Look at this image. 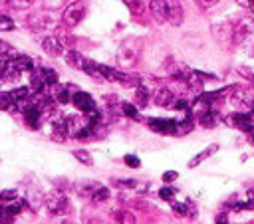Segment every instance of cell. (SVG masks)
Segmentation results:
<instances>
[{
	"instance_id": "6da1fadb",
	"label": "cell",
	"mask_w": 254,
	"mask_h": 224,
	"mask_svg": "<svg viewBox=\"0 0 254 224\" xmlns=\"http://www.w3.org/2000/svg\"><path fill=\"white\" fill-rule=\"evenodd\" d=\"M232 42L240 48L254 46V18L252 16H242L236 22V26L232 28Z\"/></svg>"
},
{
	"instance_id": "7a4b0ae2",
	"label": "cell",
	"mask_w": 254,
	"mask_h": 224,
	"mask_svg": "<svg viewBox=\"0 0 254 224\" xmlns=\"http://www.w3.org/2000/svg\"><path fill=\"white\" fill-rule=\"evenodd\" d=\"M141 56V42L137 38L125 40L117 50V62L121 68H133Z\"/></svg>"
},
{
	"instance_id": "3957f363",
	"label": "cell",
	"mask_w": 254,
	"mask_h": 224,
	"mask_svg": "<svg viewBox=\"0 0 254 224\" xmlns=\"http://www.w3.org/2000/svg\"><path fill=\"white\" fill-rule=\"evenodd\" d=\"M84 16H85V6H84V2H74V4H70V6L64 10L62 20H64L66 26L74 28V26H78V24L84 20Z\"/></svg>"
},
{
	"instance_id": "277c9868",
	"label": "cell",
	"mask_w": 254,
	"mask_h": 224,
	"mask_svg": "<svg viewBox=\"0 0 254 224\" xmlns=\"http://www.w3.org/2000/svg\"><path fill=\"white\" fill-rule=\"evenodd\" d=\"M234 107H252L254 105V87H234L230 95Z\"/></svg>"
},
{
	"instance_id": "5b68a950",
	"label": "cell",
	"mask_w": 254,
	"mask_h": 224,
	"mask_svg": "<svg viewBox=\"0 0 254 224\" xmlns=\"http://www.w3.org/2000/svg\"><path fill=\"white\" fill-rule=\"evenodd\" d=\"M226 123L230 127H236V129L248 133V131L254 129V115L252 113H240V111H236V113H232V115L226 117Z\"/></svg>"
},
{
	"instance_id": "8992f818",
	"label": "cell",
	"mask_w": 254,
	"mask_h": 224,
	"mask_svg": "<svg viewBox=\"0 0 254 224\" xmlns=\"http://www.w3.org/2000/svg\"><path fill=\"white\" fill-rule=\"evenodd\" d=\"M46 204H48V210L52 212V214H64V212H68V208H70L68 198H66L62 193H54V195H50Z\"/></svg>"
},
{
	"instance_id": "52a82bcc",
	"label": "cell",
	"mask_w": 254,
	"mask_h": 224,
	"mask_svg": "<svg viewBox=\"0 0 254 224\" xmlns=\"http://www.w3.org/2000/svg\"><path fill=\"white\" fill-rule=\"evenodd\" d=\"M147 125L157 131V133H165V135H177V121L175 119H149Z\"/></svg>"
},
{
	"instance_id": "ba28073f",
	"label": "cell",
	"mask_w": 254,
	"mask_h": 224,
	"mask_svg": "<svg viewBox=\"0 0 254 224\" xmlns=\"http://www.w3.org/2000/svg\"><path fill=\"white\" fill-rule=\"evenodd\" d=\"M175 99H177V93L171 87H157L153 93V101L157 107H173Z\"/></svg>"
},
{
	"instance_id": "9c48e42d",
	"label": "cell",
	"mask_w": 254,
	"mask_h": 224,
	"mask_svg": "<svg viewBox=\"0 0 254 224\" xmlns=\"http://www.w3.org/2000/svg\"><path fill=\"white\" fill-rule=\"evenodd\" d=\"M72 103L82 111V113H89V111L95 109L93 97H91L89 93H85V91H76V93L72 95Z\"/></svg>"
},
{
	"instance_id": "30bf717a",
	"label": "cell",
	"mask_w": 254,
	"mask_h": 224,
	"mask_svg": "<svg viewBox=\"0 0 254 224\" xmlns=\"http://www.w3.org/2000/svg\"><path fill=\"white\" fill-rule=\"evenodd\" d=\"M228 208H234V210H252L254 208V189H248L246 195H244V200H240L238 196H232L228 202H226Z\"/></svg>"
},
{
	"instance_id": "8fae6325",
	"label": "cell",
	"mask_w": 254,
	"mask_h": 224,
	"mask_svg": "<svg viewBox=\"0 0 254 224\" xmlns=\"http://www.w3.org/2000/svg\"><path fill=\"white\" fill-rule=\"evenodd\" d=\"M42 50L48 54V56H52V58H58V56L64 54V46L62 42L56 38V36H48L42 40Z\"/></svg>"
},
{
	"instance_id": "7c38bea8",
	"label": "cell",
	"mask_w": 254,
	"mask_h": 224,
	"mask_svg": "<svg viewBox=\"0 0 254 224\" xmlns=\"http://www.w3.org/2000/svg\"><path fill=\"white\" fill-rule=\"evenodd\" d=\"M167 20L173 26H181L183 24V6L179 0H167Z\"/></svg>"
},
{
	"instance_id": "4fadbf2b",
	"label": "cell",
	"mask_w": 254,
	"mask_h": 224,
	"mask_svg": "<svg viewBox=\"0 0 254 224\" xmlns=\"http://www.w3.org/2000/svg\"><path fill=\"white\" fill-rule=\"evenodd\" d=\"M22 113H24V119L30 127L36 129L40 125V117H42V107L40 105H36V103L26 105V107H22Z\"/></svg>"
},
{
	"instance_id": "5bb4252c",
	"label": "cell",
	"mask_w": 254,
	"mask_h": 224,
	"mask_svg": "<svg viewBox=\"0 0 254 224\" xmlns=\"http://www.w3.org/2000/svg\"><path fill=\"white\" fill-rule=\"evenodd\" d=\"M167 0H151L149 2V10L153 14V18L157 22H165L167 20Z\"/></svg>"
},
{
	"instance_id": "9a60e30c",
	"label": "cell",
	"mask_w": 254,
	"mask_h": 224,
	"mask_svg": "<svg viewBox=\"0 0 254 224\" xmlns=\"http://www.w3.org/2000/svg\"><path fill=\"white\" fill-rule=\"evenodd\" d=\"M197 117H198V123H200L202 127H209V129L217 127V123L221 121V115L217 113V111H215V109H209V111H202V113H198Z\"/></svg>"
},
{
	"instance_id": "2e32d148",
	"label": "cell",
	"mask_w": 254,
	"mask_h": 224,
	"mask_svg": "<svg viewBox=\"0 0 254 224\" xmlns=\"http://www.w3.org/2000/svg\"><path fill=\"white\" fill-rule=\"evenodd\" d=\"M68 135H70V129H68V121L66 119H58V121L52 123V137L56 141H64Z\"/></svg>"
},
{
	"instance_id": "e0dca14e",
	"label": "cell",
	"mask_w": 254,
	"mask_h": 224,
	"mask_svg": "<svg viewBox=\"0 0 254 224\" xmlns=\"http://www.w3.org/2000/svg\"><path fill=\"white\" fill-rule=\"evenodd\" d=\"M217 151H219V145H209L205 151H200L195 159H191V161H189V167H191V169H195V167H198L202 161H207L209 157H213Z\"/></svg>"
},
{
	"instance_id": "ac0fdd59",
	"label": "cell",
	"mask_w": 254,
	"mask_h": 224,
	"mask_svg": "<svg viewBox=\"0 0 254 224\" xmlns=\"http://www.w3.org/2000/svg\"><path fill=\"white\" fill-rule=\"evenodd\" d=\"M12 64L16 66V70L22 74V72H34V62L30 56H14Z\"/></svg>"
},
{
	"instance_id": "d6986e66",
	"label": "cell",
	"mask_w": 254,
	"mask_h": 224,
	"mask_svg": "<svg viewBox=\"0 0 254 224\" xmlns=\"http://www.w3.org/2000/svg\"><path fill=\"white\" fill-rule=\"evenodd\" d=\"M66 64L70 66V68H76V70H84V64H85V60L80 56V52H76V50H70V52H66Z\"/></svg>"
},
{
	"instance_id": "ffe728a7",
	"label": "cell",
	"mask_w": 254,
	"mask_h": 224,
	"mask_svg": "<svg viewBox=\"0 0 254 224\" xmlns=\"http://www.w3.org/2000/svg\"><path fill=\"white\" fill-rule=\"evenodd\" d=\"M171 206H173V210L175 212H179V214H183V216H195L197 214V208H195V204L191 202V200H187V202H171Z\"/></svg>"
},
{
	"instance_id": "44dd1931",
	"label": "cell",
	"mask_w": 254,
	"mask_h": 224,
	"mask_svg": "<svg viewBox=\"0 0 254 224\" xmlns=\"http://www.w3.org/2000/svg\"><path fill=\"white\" fill-rule=\"evenodd\" d=\"M52 99H56L58 103H68L72 101V93L68 91V87H62V85H54V91H52Z\"/></svg>"
},
{
	"instance_id": "7402d4cb",
	"label": "cell",
	"mask_w": 254,
	"mask_h": 224,
	"mask_svg": "<svg viewBox=\"0 0 254 224\" xmlns=\"http://www.w3.org/2000/svg\"><path fill=\"white\" fill-rule=\"evenodd\" d=\"M38 72H40L42 80L46 82V85H56L58 84V72L56 70H52V68H40Z\"/></svg>"
},
{
	"instance_id": "603a6c76",
	"label": "cell",
	"mask_w": 254,
	"mask_h": 224,
	"mask_svg": "<svg viewBox=\"0 0 254 224\" xmlns=\"http://www.w3.org/2000/svg\"><path fill=\"white\" fill-rule=\"evenodd\" d=\"M121 113H123L125 117L133 119V121H141V115H139V111H137V107H135L133 103L123 101V103H121Z\"/></svg>"
},
{
	"instance_id": "cb8c5ba5",
	"label": "cell",
	"mask_w": 254,
	"mask_h": 224,
	"mask_svg": "<svg viewBox=\"0 0 254 224\" xmlns=\"http://www.w3.org/2000/svg\"><path fill=\"white\" fill-rule=\"evenodd\" d=\"M30 91H32V89L24 85V87H16V89H12V91H10V95H12V99L16 101V105H22V103L30 97Z\"/></svg>"
},
{
	"instance_id": "d4e9b609",
	"label": "cell",
	"mask_w": 254,
	"mask_h": 224,
	"mask_svg": "<svg viewBox=\"0 0 254 224\" xmlns=\"http://www.w3.org/2000/svg\"><path fill=\"white\" fill-rule=\"evenodd\" d=\"M32 24H34V30H46V28L54 26V22H52V18H50V16H36L32 20Z\"/></svg>"
},
{
	"instance_id": "484cf974",
	"label": "cell",
	"mask_w": 254,
	"mask_h": 224,
	"mask_svg": "<svg viewBox=\"0 0 254 224\" xmlns=\"http://www.w3.org/2000/svg\"><path fill=\"white\" fill-rule=\"evenodd\" d=\"M189 131H193V117L191 115H187L183 121H177V135H185Z\"/></svg>"
},
{
	"instance_id": "4316f807",
	"label": "cell",
	"mask_w": 254,
	"mask_h": 224,
	"mask_svg": "<svg viewBox=\"0 0 254 224\" xmlns=\"http://www.w3.org/2000/svg\"><path fill=\"white\" fill-rule=\"evenodd\" d=\"M99 187H101L99 183H87V185H82V187L78 189V193H80L82 196H87V198H91V196H93V193H95Z\"/></svg>"
},
{
	"instance_id": "83f0119b",
	"label": "cell",
	"mask_w": 254,
	"mask_h": 224,
	"mask_svg": "<svg viewBox=\"0 0 254 224\" xmlns=\"http://www.w3.org/2000/svg\"><path fill=\"white\" fill-rule=\"evenodd\" d=\"M115 222L117 224H135V216L129 210H119L115 214Z\"/></svg>"
},
{
	"instance_id": "f1b7e54d",
	"label": "cell",
	"mask_w": 254,
	"mask_h": 224,
	"mask_svg": "<svg viewBox=\"0 0 254 224\" xmlns=\"http://www.w3.org/2000/svg\"><path fill=\"white\" fill-rule=\"evenodd\" d=\"M123 2L127 4V8L133 12V14H141L143 12V0H123Z\"/></svg>"
},
{
	"instance_id": "f546056e",
	"label": "cell",
	"mask_w": 254,
	"mask_h": 224,
	"mask_svg": "<svg viewBox=\"0 0 254 224\" xmlns=\"http://www.w3.org/2000/svg\"><path fill=\"white\" fill-rule=\"evenodd\" d=\"M108 198H110V191H108L106 187H99V189L93 193V196H91L93 202H104V200H108Z\"/></svg>"
},
{
	"instance_id": "4dcf8cb0",
	"label": "cell",
	"mask_w": 254,
	"mask_h": 224,
	"mask_svg": "<svg viewBox=\"0 0 254 224\" xmlns=\"http://www.w3.org/2000/svg\"><path fill=\"white\" fill-rule=\"evenodd\" d=\"M0 30L2 32H8V30H14V22L10 16L6 14H0Z\"/></svg>"
},
{
	"instance_id": "1f68e13d",
	"label": "cell",
	"mask_w": 254,
	"mask_h": 224,
	"mask_svg": "<svg viewBox=\"0 0 254 224\" xmlns=\"http://www.w3.org/2000/svg\"><path fill=\"white\" fill-rule=\"evenodd\" d=\"M66 2H68V0H44V6L48 10H60Z\"/></svg>"
},
{
	"instance_id": "d6a6232c",
	"label": "cell",
	"mask_w": 254,
	"mask_h": 224,
	"mask_svg": "<svg viewBox=\"0 0 254 224\" xmlns=\"http://www.w3.org/2000/svg\"><path fill=\"white\" fill-rule=\"evenodd\" d=\"M74 157H76L80 163H84V165H91V163H93V159H91V155H89L87 151H74Z\"/></svg>"
},
{
	"instance_id": "836d02e7",
	"label": "cell",
	"mask_w": 254,
	"mask_h": 224,
	"mask_svg": "<svg viewBox=\"0 0 254 224\" xmlns=\"http://www.w3.org/2000/svg\"><path fill=\"white\" fill-rule=\"evenodd\" d=\"M175 195H177L175 187H165V189L159 191V196H161L163 200H175Z\"/></svg>"
},
{
	"instance_id": "e575fe53",
	"label": "cell",
	"mask_w": 254,
	"mask_h": 224,
	"mask_svg": "<svg viewBox=\"0 0 254 224\" xmlns=\"http://www.w3.org/2000/svg\"><path fill=\"white\" fill-rule=\"evenodd\" d=\"M244 80H248V82H254V68H250V66H240L238 70H236Z\"/></svg>"
},
{
	"instance_id": "d590c367",
	"label": "cell",
	"mask_w": 254,
	"mask_h": 224,
	"mask_svg": "<svg viewBox=\"0 0 254 224\" xmlns=\"http://www.w3.org/2000/svg\"><path fill=\"white\" fill-rule=\"evenodd\" d=\"M10 6L18 8V10H24V8H30L34 4V0H8Z\"/></svg>"
},
{
	"instance_id": "8d00e7d4",
	"label": "cell",
	"mask_w": 254,
	"mask_h": 224,
	"mask_svg": "<svg viewBox=\"0 0 254 224\" xmlns=\"http://www.w3.org/2000/svg\"><path fill=\"white\" fill-rule=\"evenodd\" d=\"M0 56H2V58H8V56H14V48H12L8 42H2V40H0Z\"/></svg>"
},
{
	"instance_id": "74e56055",
	"label": "cell",
	"mask_w": 254,
	"mask_h": 224,
	"mask_svg": "<svg viewBox=\"0 0 254 224\" xmlns=\"http://www.w3.org/2000/svg\"><path fill=\"white\" fill-rule=\"evenodd\" d=\"M115 185H119L121 189H131V187H135V185H137V181H133V179H127V181L117 179V181H115Z\"/></svg>"
},
{
	"instance_id": "f35d334b",
	"label": "cell",
	"mask_w": 254,
	"mask_h": 224,
	"mask_svg": "<svg viewBox=\"0 0 254 224\" xmlns=\"http://www.w3.org/2000/svg\"><path fill=\"white\" fill-rule=\"evenodd\" d=\"M125 163H127L129 167H133V169H137V167L141 165V163H139V159H137L135 155H127V157H125Z\"/></svg>"
},
{
	"instance_id": "ab89813d",
	"label": "cell",
	"mask_w": 254,
	"mask_h": 224,
	"mask_svg": "<svg viewBox=\"0 0 254 224\" xmlns=\"http://www.w3.org/2000/svg\"><path fill=\"white\" fill-rule=\"evenodd\" d=\"M197 2L202 6V8H213L215 4H219L221 0H197Z\"/></svg>"
},
{
	"instance_id": "60d3db41",
	"label": "cell",
	"mask_w": 254,
	"mask_h": 224,
	"mask_svg": "<svg viewBox=\"0 0 254 224\" xmlns=\"http://www.w3.org/2000/svg\"><path fill=\"white\" fill-rule=\"evenodd\" d=\"M0 198L2 200H12V198H16V191H2L0 193Z\"/></svg>"
},
{
	"instance_id": "b9f144b4",
	"label": "cell",
	"mask_w": 254,
	"mask_h": 224,
	"mask_svg": "<svg viewBox=\"0 0 254 224\" xmlns=\"http://www.w3.org/2000/svg\"><path fill=\"white\" fill-rule=\"evenodd\" d=\"M177 177H179V175H177L175 171H167V173L163 175V181H165V183H171V181H177Z\"/></svg>"
},
{
	"instance_id": "7bdbcfd3",
	"label": "cell",
	"mask_w": 254,
	"mask_h": 224,
	"mask_svg": "<svg viewBox=\"0 0 254 224\" xmlns=\"http://www.w3.org/2000/svg\"><path fill=\"white\" fill-rule=\"evenodd\" d=\"M236 2H238L240 6H244V8H252V6H254V0H236Z\"/></svg>"
},
{
	"instance_id": "ee69618b",
	"label": "cell",
	"mask_w": 254,
	"mask_h": 224,
	"mask_svg": "<svg viewBox=\"0 0 254 224\" xmlns=\"http://www.w3.org/2000/svg\"><path fill=\"white\" fill-rule=\"evenodd\" d=\"M217 224H228V218H226V214H225V212L217 214Z\"/></svg>"
},
{
	"instance_id": "f6af8a7d",
	"label": "cell",
	"mask_w": 254,
	"mask_h": 224,
	"mask_svg": "<svg viewBox=\"0 0 254 224\" xmlns=\"http://www.w3.org/2000/svg\"><path fill=\"white\" fill-rule=\"evenodd\" d=\"M248 139H250V143L254 145V129H252V131H248Z\"/></svg>"
},
{
	"instance_id": "bcb514c9",
	"label": "cell",
	"mask_w": 254,
	"mask_h": 224,
	"mask_svg": "<svg viewBox=\"0 0 254 224\" xmlns=\"http://www.w3.org/2000/svg\"><path fill=\"white\" fill-rule=\"evenodd\" d=\"M2 210H4V206H0V216H2Z\"/></svg>"
},
{
	"instance_id": "7dc6e473",
	"label": "cell",
	"mask_w": 254,
	"mask_h": 224,
	"mask_svg": "<svg viewBox=\"0 0 254 224\" xmlns=\"http://www.w3.org/2000/svg\"><path fill=\"white\" fill-rule=\"evenodd\" d=\"M91 224H93V222H91Z\"/></svg>"
}]
</instances>
